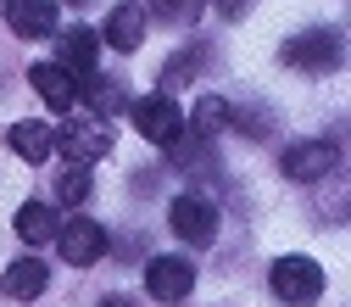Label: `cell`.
Returning <instances> with one entry per match:
<instances>
[{"instance_id":"obj_1","label":"cell","mask_w":351,"mask_h":307,"mask_svg":"<svg viewBox=\"0 0 351 307\" xmlns=\"http://www.w3.org/2000/svg\"><path fill=\"white\" fill-rule=\"evenodd\" d=\"M128 117H134V128H140L151 146H162V151H179V140L190 135L184 112H179L173 95H140V101H128Z\"/></svg>"},{"instance_id":"obj_2","label":"cell","mask_w":351,"mask_h":307,"mask_svg":"<svg viewBox=\"0 0 351 307\" xmlns=\"http://www.w3.org/2000/svg\"><path fill=\"white\" fill-rule=\"evenodd\" d=\"M268 285H274L279 302L306 307V302H318V296H324V269H318L313 257H279V262H274V274H268Z\"/></svg>"},{"instance_id":"obj_3","label":"cell","mask_w":351,"mask_h":307,"mask_svg":"<svg viewBox=\"0 0 351 307\" xmlns=\"http://www.w3.org/2000/svg\"><path fill=\"white\" fill-rule=\"evenodd\" d=\"M167 224H173V235L184 246H212L217 240V207L206 196H179L167 207Z\"/></svg>"},{"instance_id":"obj_4","label":"cell","mask_w":351,"mask_h":307,"mask_svg":"<svg viewBox=\"0 0 351 307\" xmlns=\"http://www.w3.org/2000/svg\"><path fill=\"white\" fill-rule=\"evenodd\" d=\"M51 146H62L67 162H84V168H90L95 157L112 151V128H106L101 117H78V123H62V135H51Z\"/></svg>"},{"instance_id":"obj_5","label":"cell","mask_w":351,"mask_h":307,"mask_svg":"<svg viewBox=\"0 0 351 307\" xmlns=\"http://www.w3.org/2000/svg\"><path fill=\"white\" fill-rule=\"evenodd\" d=\"M340 28H313V34H301V39H290L285 45V62L290 67H301V73H329V67H340Z\"/></svg>"},{"instance_id":"obj_6","label":"cell","mask_w":351,"mask_h":307,"mask_svg":"<svg viewBox=\"0 0 351 307\" xmlns=\"http://www.w3.org/2000/svg\"><path fill=\"white\" fill-rule=\"evenodd\" d=\"M56 246H62V262H73V269H90V262L106 251V229L95 224V218H73V224L56 229Z\"/></svg>"},{"instance_id":"obj_7","label":"cell","mask_w":351,"mask_h":307,"mask_svg":"<svg viewBox=\"0 0 351 307\" xmlns=\"http://www.w3.org/2000/svg\"><path fill=\"white\" fill-rule=\"evenodd\" d=\"M145 291L156 302H184L195 291V269H190L184 257H151L145 262Z\"/></svg>"},{"instance_id":"obj_8","label":"cell","mask_w":351,"mask_h":307,"mask_svg":"<svg viewBox=\"0 0 351 307\" xmlns=\"http://www.w3.org/2000/svg\"><path fill=\"white\" fill-rule=\"evenodd\" d=\"M285 179H295V185H313V179H329V168H335V146L329 140H295L290 151H285Z\"/></svg>"},{"instance_id":"obj_9","label":"cell","mask_w":351,"mask_h":307,"mask_svg":"<svg viewBox=\"0 0 351 307\" xmlns=\"http://www.w3.org/2000/svg\"><path fill=\"white\" fill-rule=\"evenodd\" d=\"M28 84L39 90V101H45L51 112H73V101H78V78L62 62H34L28 67Z\"/></svg>"},{"instance_id":"obj_10","label":"cell","mask_w":351,"mask_h":307,"mask_svg":"<svg viewBox=\"0 0 351 307\" xmlns=\"http://www.w3.org/2000/svg\"><path fill=\"white\" fill-rule=\"evenodd\" d=\"M56 0H6V23L23 34V39H45L56 34Z\"/></svg>"},{"instance_id":"obj_11","label":"cell","mask_w":351,"mask_h":307,"mask_svg":"<svg viewBox=\"0 0 351 307\" xmlns=\"http://www.w3.org/2000/svg\"><path fill=\"white\" fill-rule=\"evenodd\" d=\"M45 285H51V269L39 257H17L6 274H0V291H6L12 302H34V296H45Z\"/></svg>"},{"instance_id":"obj_12","label":"cell","mask_w":351,"mask_h":307,"mask_svg":"<svg viewBox=\"0 0 351 307\" xmlns=\"http://www.w3.org/2000/svg\"><path fill=\"white\" fill-rule=\"evenodd\" d=\"M106 45H112V51H140V45H145V6H134V0L112 6V17H106Z\"/></svg>"},{"instance_id":"obj_13","label":"cell","mask_w":351,"mask_h":307,"mask_svg":"<svg viewBox=\"0 0 351 307\" xmlns=\"http://www.w3.org/2000/svg\"><path fill=\"white\" fill-rule=\"evenodd\" d=\"M95 51H101V34L95 28H67L62 34V67L73 78H95Z\"/></svg>"},{"instance_id":"obj_14","label":"cell","mask_w":351,"mask_h":307,"mask_svg":"<svg viewBox=\"0 0 351 307\" xmlns=\"http://www.w3.org/2000/svg\"><path fill=\"white\" fill-rule=\"evenodd\" d=\"M51 135H56V128H45V123H34V117H17L12 128H6V146L23 157V162H51Z\"/></svg>"},{"instance_id":"obj_15","label":"cell","mask_w":351,"mask_h":307,"mask_svg":"<svg viewBox=\"0 0 351 307\" xmlns=\"http://www.w3.org/2000/svg\"><path fill=\"white\" fill-rule=\"evenodd\" d=\"M56 229H62V218H56L45 201H23V207H17V235H23L28 246H51Z\"/></svg>"},{"instance_id":"obj_16","label":"cell","mask_w":351,"mask_h":307,"mask_svg":"<svg viewBox=\"0 0 351 307\" xmlns=\"http://www.w3.org/2000/svg\"><path fill=\"white\" fill-rule=\"evenodd\" d=\"M229 123H234V106H229L223 95H201L195 112L184 117V128H195V135H223Z\"/></svg>"},{"instance_id":"obj_17","label":"cell","mask_w":351,"mask_h":307,"mask_svg":"<svg viewBox=\"0 0 351 307\" xmlns=\"http://www.w3.org/2000/svg\"><path fill=\"white\" fill-rule=\"evenodd\" d=\"M84 101L95 106V117H112V112L128 106V95H123V84H117V78H84Z\"/></svg>"},{"instance_id":"obj_18","label":"cell","mask_w":351,"mask_h":307,"mask_svg":"<svg viewBox=\"0 0 351 307\" xmlns=\"http://www.w3.org/2000/svg\"><path fill=\"white\" fill-rule=\"evenodd\" d=\"M56 190H62V201H84V196H90V168H84V162H67L62 179H56Z\"/></svg>"},{"instance_id":"obj_19","label":"cell","mask_w":351,"mask_h":307,"mask_svg":"<svg viewBox=\"0 0 351 307\" xmlns=\"http://www.w3.org/2000/svg\"><path fill=\"white\" fill-rule=\"evenodd\" d=\"M195 6H201V0H156V17L184 23V17H195Z\"/></svg>"},{"instance_id":"obj_20","label":"cell","mask_w":351,"mask_h":307,"mask_svg":"<svg viewBox=\"0 0 351 307\" xmlns=\"http://www.w3.org/2000/svg\"><path fill=\"white\" fill-rule=\"evenodd\" d=\"M212 6H217V17H245L251 0H212Z\"/></svg>"},{"instance_id":"obj_21","label":"cell","mask_w":351,"mask_h":307,"mask_svg":"<svg viewBox=\"0 0 351 307\" xmlns=\"http://www.w3.org/2000/svg\"><path fill=\"white\" fill-rule=\"evenodd\" d=\"M95 307H140L134 296H106V302H95Z\"/></svg>"},{"instance_id":"obj_22","label":"cell","mask_w":351,"mask_h":307,"mask_svg":"<svg viewBox=\"0 0 351 307\" xmlns=\"http://www.w3.org/2000/svg\"><path fill=\"white\" fill-rule=\"evenodd\" d=\"M67 6H90V0H67Z\"/></svg>"}]
</instances>
